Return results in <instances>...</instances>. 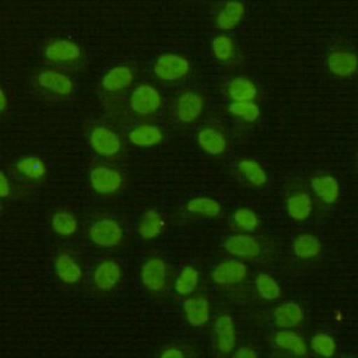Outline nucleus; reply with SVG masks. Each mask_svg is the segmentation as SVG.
<instances>
[{
    "mask_svg": "<svg viewBox=\"0 0 358 358\" xmlns=\"http://www.w3.org/2000/svg\"><path fill=\"white\" fill-rule=\"evenodd\" d=\"M191 62L181 54L166 52L158 56L153 64V73L157 78L166 83H176L189 77L191 73Z\"/></svg>",
    "mask_w": 358,
    "mask_h": 358,
    "instance_id": "obj_1",
    "label": "nucleus"
},
{
    "mask_svg": "<svg viewBox=\"0 0 358 358\" xmlns=\"http://www.w3.org/2000/svg\"><path fill=\"white\" fill-rule=\"evenodd\" d=\"M89 238L96 247L113 249L120 247L124 239V229L113 217H101L89 227Z\"/></svg>",
    "mask_w": 358,
    "mask_h": 358,
    "instance_id": "obj_2",
    "label": "nucleus"
},
{
    "mask_svg": "<svg viewBox=\"0 0 358 358\" xmlns=\"http://www.w3.org/2000/svg\"><path fill=\"white\" fill-rule=\"evenodd\" d=\"M89 182L92 191L99 196L110 197L122 189L124 184V176L117 168L100 164L90 170Z\"/></svg>",
    "mask_w": 358,
    "mask_h": 358,
    "instance_id": "obj_3",
    "label": "nucleus"
},
{
    "mask_svg": "<svg viewBox=\"0 0 358 358\" xmlns=\"http://www.w3.org/2000/svg\"><path fill=\"white\" fill-rule=\"evenodd\" d=\"M130 110L138 117L156 115L163 106V96L155 85L148 83L138 84L134 87L129 97Z\"/></svg>",
    "mask_w": 358,
    "mask_h": 358,
    "instance_id": "obj_4",
    "label": "nucleus"
},
{
    "mask_svg": "<svg viewBox=\"0 0 358 358\" xmlns=\"http://www.w3.org/2000/svg\"><path fill=\"white\" fill-rule=\"evenodd\" d=\"M89 145L92 151L103 158H113L118 156L123 143L117 131L106 125H96L89 134Z\"/></svg>",
    "mask_w": 358,
    "mask_h": 358,
    "instance_id": "obj_5",
    "label": "nucleus"
},
{
    "mask_svg": "<svg viewBox=\"0 0 358 358\" xmlns=\"http://www.w3.org/2000/svg\"><path fill=\"white\" fill-rule=\"evenodd\" d=\"M44 56L54 64L73 66L82 60L83 49L78 43L69 39H54L46 44Z\"/></svg>",
    "mask_w": 358,
    "mask_h": 358,
    "instance_id": "obj_6",
    "label": "nucleus"
},
{
    "mask_svg": "<svg viewBox=\"0 0 358 358\" xmlns=\"http://www.w3.org/2000/svg\"><path fill=\"white\" fill-rule=\"evenodd\" d=\"M140 280L145 289L157 294L166 289L168 285V265L159 257H152L143 262Z\"/></svg>",
    "mask_w": 358,
    "mask_h": 358,
    "instance_id": "obj_7",
    "label": "nucleus"
},
{
    "mask_svg": "<svg viewBox=\"0 0 358 358\" xmlns=\"http://www.w3.org/2000/svg\"><path fill=\"white\" fill-rule=\"evenodd\" d=\"M248 266L239 259L219 262L211 272V280L221 287L241 285L248 278Z\"/></svg>",
    "mask_w": 358,
    "mask_h": 358,
    "instance_id": "obj_8",
    "label": "nucleus"
},
{
    "mask_svg": "<svg viewBox=\"0 0 358 358\" xmlns=\"http://www.w3.org/2000/svg\"><path fill=\"white\" fill-rule=\"evenodd\" d=\"M204 97L194 90H185L175 100V115L181 123L192 124L202 115Z\"/></svg>",
    "mask_w": 358,
    "mask_h": 358,
    "instance_id": "obj_9",
    "label": "nucleus"
},
{
    "mask_svg": "<svg viewBox=\"0 0 358 358\" xmlns=\"http://www.w3.org/2000/svg\"><path fill=\"white\" fill-rule=\"evenodd\" d=\"M224 248L231 257L242 260H253L262 253V244L249 234H232L224 242Z\"/></svg>",
    "mask_w": 358,
    "mask_h": 358,
    "instance_id": "obj_10",
    "label": "nucleus"
},
{
    "mask_svg": "<svg viewBox=\"0 0 358 358\" xmlns=\"http://www.w3.org/2000/svg\"><path fill=\"white\" fill-rule=\"evenodd\" d=\"M123 278V268L120 262L107 259L99 262L92 272V283L100 292L107 293L115 289Z\"/></svg>",
    "mask_w": 358,
    "mask_h": 358,
    "instance_id": "obj_11",
    "label": "nucleus"
},
{
    "mask_svg": "<svg viewBox=\"0 0 358 358\" xmlns=\"http://www.w3.org/2000/svg\"><path fill=\"white\" fill-rule=\"evenodd\" d=\"M327 67L334 77L351 78L357 73V55L348 49H334L327 55Z\"/></svg>",
    "mask_w": 358,
    "mask_h": 358,
    "instance_id": "obj_12",
    "label": "nucleus"
},
{
    "mask_svg": "<svg viewBox=\"0 0 358 358\" xmlns=\"http://www.w3.org/2000/svg\"><path fill=\"white\" fill-rule=\"evenodd\" d=\"M216 349L222 355L234 352L237 345V329L234 318L230 315H221L214 324Z\"/></svg>",
    "mask_w": 358,
    "mask_h": 358,
    "instance_id": "obj_13",
    "label": "nucleus"
},
{
    "mask_svg": "<svg viewBox=\"0 0 358 358\" xmlns=\"http://www.w3.org/2000/svg\"><path fill=\"white\" fill-rule=\"evenodd\" d=\"M37 79L42 89L57 96H69L73 92V79L55 69H44L38 74Z\"/></svg>",
    "mask_w": 358,
    "mask_h": 358,
    "instance_id": "obj_14",
    "label": "nucleus"
},
{
    "mask_svg": "<svg viewBox=\"0 0 358 358\" xmlns=\"http://www.w3.org/2000/svg\"><path fill=\"white\" fill-rule=\"evenodd\" d=\"M184 313L186 321L193 328H201L210 320V303L204 295H192L184 301Z\"/></svg>",
    "mask_w": 358,
    "mask_h": 358,
    "instance_id": "obj_15",
    "label": "nucleus"
},
{
    "mask_svg": "<svg viewBox=\"0 0 358 358\" xmlns=\"http://www.w3.org/2000/svg\"><path fill=\"white\" fill-rule=\"evenodd\" d=\"M197 143L209 156H222L229 148V140L220 129L204 127L197 133Z\"/></svg>",
    "mask_w": 358,
    "mask_h": 358,
    "instance_id": "obj_16",
    "label": "nucleus"
},
{
    "mask_svg": "<svg viewBox=\"0 0 358 358\" xmlns=\"http://www.w3.org/2000/svg\"><path fill=\"white\" fill-rule=\"evenodd\" d=\"M128 138L136 148H156L164 141V133L158 125L143 123L131 129L129 131Z\"/></svg>",
    "mask_w": 358,
    "mask_h": 358,
    "instance_id": "obj_17",
    "label": "nucleus"
},
{
    "mask_svg": "<svg viewBox=\"0 0 358 358\" xmlns=\"http://www.w3.org/2000/svg\"><path fill=\"white\" fill-rule=\"evenodd\" d=\"M135 79L133 69L127 64H120L110 69L103 76L101 80V87L105 92L115 94V92H124L131 87Z\"/></svg>",
    "mask_w": 358,
    "mask_h": 358,
    "instance_id": "obj_18",
    "label": "nucleus"
},
{
    "mask_svg": "<svg viewBox=\"0 0 358 358\" xmlns=\"http://www.w3.org/2000/svg\"><path fill=\"white\" fill-rule=\"evenodd\" d=\"M272 317L275 326L280 329H293L303 323L305 313L298 303L285 301L273 310Z\"/></svg>",
    "mask_w": 358,
    "mask_h": 358,
    "instance_id": "obj_19",
    "label": "nucleus"
},
{
    "mask_svg": "<svg viewBox=\"0 0 358 358\" xmlns=\"http://www.w3.org/2000/svg\"><path fill=\"white\" fill-rule=\"evenodd\" d=\"M311 189L317 199L326 206H333L340 197L339 181L331 175H317L311 180Z\"/></svg>",
    "mask_w": 358,
    "mask_h": 358,
    "instance_id": "obj_20",
    "label": "nucleus"
},
{
    "mask_svg": "<svg viewBox=\"0 0 358 358\" xmlns=\"http://www.w3.org/2000/svg\"><path fill=\"white\" fill-rule=\"evenodd\" d=\"M54 266L56 275L64 285H77L83 278V267L71 254H60L56 257Z\"/></svg>",
    "mask_w": 358,
    "mask_h": 358,
    "instance_id": "obj_21",
    "label": "nucleus"
},
{
    "mask_svg": "<svg viewBox=\"0 0 358 358\" xmlns=\"http://www.w3.org/2000/svg\"><path fill=\"white\" fill-rule=\"evenodd\" d=\"M247 8L242 1L238 0H230L226 1L225 4L221 6L219 13L216 14V27L221 31H232L242 22Z\"/></svg>",
    "mask_w": 358,
    "mask_h": 358,
    "instance_id": "obj_22",
    "label": "nucleus"
},
{
    "mask_svg": "<svg viewBox=\"0 0 358 358\" xmlns=\"http://www.w3.org/2000/svg\"><path fill=\"white\" fill-rule=\"evenodd\" d=\"M313 199L305 191H296L287 198L285 209L290 219L298 222L308 220L313 211Z\"/></svg>",
    "mask_w": 358,
    "mask_h": 358,
    "instance_id": "obj_23",
    "label": "nucleus"
},
{
    "mask_svg": "<svg viewBox=\"0 0 358 358\" xmlns=\"http://www.w3.org/2000/svg\"><path fill=\"white\" fill-rule=\"evenodd\" d=\"M166 229V219L159 211L148 209L145 211L138 224V234L143 241L156 239Z\"/></svg>",
    "mask_w": 358,
    "mask_h": 358,
    "instance_id": "obj_24",
    "label": "nucleus"
},
{
    "mask_svg": "<svg viewBox=\"0 0 358 358\" xmlns=\"http://www.w3.org/2000/svg\"><path fill=\"white\" fill-rule=\"evenodd\" d=\"M226 92L231 102H255L259 95L257 85L247 77L231 79Z\"/></svg>",
    "mask_w": 358,
    "mask_h": 358,
    "instance_id": "obj_25",
    "label": "nucleus"
},
{
    "mask_svg": "<svg viewBox=\"0 0 358 358\" xmlns=\"http://www.w3.org/2000/svg\"><path fill=\"white\" fill-rule=\"evenodd\" d=\"M275 345L278 349L285 352L303 357L305 355H308V345L305 343L303 336L299 333L290 329H282L277 331L273 338Z\"/></svg>",
    "mask_w": 358,
    "mask_h": 358,
    "instance_id": "obj_26",
    "label": "nucleus"
},
{
    "mask_svg": "<svg viewBox=\"0 0 358 358\" xmlns=\"http://www.w3.org/2000/svg\"><path fill=\"white\" fill-rule=\"evenodd\" d=\"M293 253L300 260H313L322 253V243L320 238L311 234H301L293 241Z\"/></svg>",
    "mask_w": 358,
    "mask_h": 358,
    "instance_id": "obj_27",
    "label": "nucleus"
},
{
    "mask_svg": "<svg viewBox=\"0 0 358 358\" xmlns=\"http://www.w3.org/2000/svg\"><path fill=\"white\" fill-rule=\"evenodd\" d=\"M237 169L244 180L254 187H264L268 181L266 170L264 169V166L259 162L252 158L239 159Z\"/></svg>",
    "mask_w": 358,
    "mask_h": 358,
    "instance_id": "obj_28",
    "label": "nucleus"
},
{
    "mask_svg": "<svg viewBox=\"0 0 358 358\" xmlns=\"http://www.w3.org/2000/svg\"><path fill=\"white\" fill-rule=\"evenodd\" d=\"M16 169L23 178L31 181H41L45 178L48 173L45 163L42 158L37 156L21 157L16 162Z\"/></svg>",
    "mask_w": 358,
    "mask_h": 358,
    "instance_id": "obj_29",
    "label": "nucleus"
},
{
    "mask_svg": "<svg viewBox=\"0 0 358 358\" xmlns=\"http://www.w3.org/2000/svg\"><path fill=\"white\" fill-rule=\"evenodd\" d=\"M186 210L192 215L203 216V217H217L222 213V206L220 203L210 197H194L189 199L186 204Z\"/></svg>",
    "mask_w": 358,
    "mask_h": 358,
    "instance_id": "obj_30",
    "label": "nucleus"
},
{
    "mask_svg": "<svg viewBox=\"0 0 358 358\" xmlns=\"http://www.w3.org/2000/svg\"><path fill=\"white\" fill-rule=\"evenodd\" d=\"M201 275L196 267L185 266L175 280V290L181 296H189L194 293L199 285Z\"/></svg>",
    "mask_w": 358,
    "mask_h": 358,
    "instance_id": "obj_31",
    "label": "nucleus"
},
{
    "mask_svg": "<svg viewBox=\"0 0 358 358\" xmlns=\"http://www.w3.org/2000/svg\"><path fill=\"white\" fill-rule=\"evenodd\" d=\"M51 227L62 237L73 236L78 231V220L72 213L66 210L56 211L51 216Z\"/></svg>",
    "mask_w": 358,
    "mask_h": 358,
    "instance_id": "obj_32",
    "label": "nucleus"
},
{
    "mask_svg": "<svg viewBox=\"0 0 358 358\" xmlns=\"http://www.w3.org/2000/svg\"><path fill=\"white\" fill-rule=\"evenodd\" d=\"M255 288H257V294L267 301L277 300L282 295V289L278 282L271 275L265 272H262L257 275Z\"/></svg>",
    "mask_w": 358,
    "mask_h": 358,
    "instance_id": "obj_33",
    "label": "nucleus"
},
{
    "mask_svg": "<svg viewBox=\"0 0 358 358\" xmlns=\"http://www.w3.org/2000/svg\"><path fill=\"white\" fill-rule=\"evenodd\" d=\"M232 220H234V225L236 226V229L242 231L243 234L255 232L260 226V219H259L257 213L253 209H249V208H239V209H237L234 213Z\"/></svg>",
    "mask_w": 358,
    "mask_h": 358,
    "instance_id": "obj_34",
    "label": "nucleus"
},
{
    "mask_svg": "<svg viewBox=\"0 0 358 358\" xmlns=\"http://www.w3.org/2000/svg\"><path fill=\"white\" fill-rule=\"evenodd\" d=\"M211 50L219 62H230L236 55V43L227 34L216 36L211 42Z\"/></svg>",
    "mask_w": 358,
    "mask_h": 358,
    "instance_id": "obj_35",
    "label": "nucleus"
},
{
    "mask_svg": "<svg viewBox=\"0 0 358 358\" xmlns=\"http://www.w3.org/2000/svg\"><path fill=\"white\" fill-rule=\"evenodd\" d=\"M227 110L230 115L245 123H255L262 115V110L257 102H231Z\"/></svg>",
    "mask_w": 358,
    "mask_h": 358,
    "instance_id": "obj_36",
    "label": "nucleus"
},
{
    "mask_svg": "<svg viewBox=\"0 0 358 358\" xmlns=\"http://www.w3.org/2000/svg\"><path fill=\"white\" fill-rule=\"evenodd\" d=\"M311 349L320 357H333L336 352V339L326 333H318L311 339Z\"/></svg>",
    "mask_w": 358,
    "mask_h": 358,
    "instance_id": "obj_37",
    "label": "nucleus"
},
{
    "mask_svg": "<svg viewBox=\"0 0 358 358\" xmlns=\"http://www.w3.org/2000/svg\"><path fill=\"white\" fill-rule=\"evenodd\" d=\"M11 192L9 179L6 178L4 171H0V197L8 198Z\"/></svg>",
    "mask_w": 358,
    "mask_h": 358,
    "instance_id": "obj_38",
    "label": "nucleus"
},
{
    "mask_svg": "<svg viewBox=\"0 0 358 358\" xmlns=\"http://www.w3.org/2000/svg\"><path fill=\"white\" fill-rule=\"evenodd\" d=\"M234 357L236 358H257V351L250 348V346H241L238 349L236 350Z\"/></svg>",
    "mask_w": 358,
    "mask_h": 358,
    "instance_id": "obj_39",
    "label": "nucleus"
},
{
    "mask_svg": "<svg viewBox=\"0 0 358 358\" xmlns=\"http://www.w3.org/2000/svg\"><path fill=\"white\" fill-rule=\"evenodd\" d=\"M161 357L163 358H184L185 352L179 348H166L161 352Z\"/></svg>",
    "mask_w": 358,
    "mask_h": 358,
    "instance_id": "obj_40",
    "label": "nucleus"
},
{
    "mask_svg": "<svg viewBox=\"0 0 358 358\" xmlns=\"http://www.w3.org/2000/svg\"><path fill=\"white\" fill-rule=\"evenodd\" d=\"M6 107H8V97L5 95L4 90L0 89V110L4 112Z\"/></svg>",
    "mask_w": 358,
    "mask_h": 358,
    "instance_id": "obj_41",
    "label": "nucleus"
},
{
    "mask_svg": "<svg viewBox=\"0 0 358 358\" xmlns=\"http://www.w3.org/2000/svg\"><path fill=\"white\" fill-rule=\"evenodd\" d=\"M334 318H336V321H343V313H340V311H336V313H334Z\"/></svg>",
    "mask_w": 358,
    "mask_h": 358,
    "instance_id": "obj_42",
    "label": "nucleus"
}]
</instances>
